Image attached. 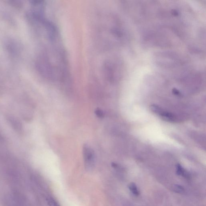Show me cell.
<instances>
[{"instance_id":"1","label":"cell","mask_w":206,"mask_h":206,"mask_svg":"<svg viewBox=\"0 0 206 206\" xmlns=\"http://www.w3.org/2000/svg\"><path fill=\"white\" fill-rule=\"evenodd\" d=\"M83 155L85 168L88 170H91L95 163L94 151L88 145L85 144L83 147Z\"/></svg>"},{"instance_id":"2","label":"cell","mask_w":206,"mask_h":206,"mask_svg":"<svg viewBox=\"0 0 206 206\" xmlns=\"http://www.w3.org/2000/svg\"><path fill=\"white\" fill-rule=\"evenodd\" d=\"M151 110L155 114L160 116L164 120L170 122H175L177 121L176 116L174 114L165 110L162 108L155 105H151Z\"/></svg>"},{"instance_id":"3","label":"cell","mask_w":206,"mask_h":206,"mask_svg":"<svg viewBox=\"0 0 206 206\" xmlns=\"http://www.w3.org/2000/svg\"><path fill=\"white\" fill-rule=\"evenodd\" d=\"M128 188L131 192L134 195L136 196H138L139 195V191H138L137 186L135 183H130L128 186Z\"/></svg>"},{"instance_id":"4","label":"cell","mask_w":206,"mask_h":206,"mask_svg":"<svg viewBox=\"0 0 206 206\" xmlns=\"http://www.w3.org/2000/svg\"><path fill=\"white\" fill-rule=\"evenodd\" d=\"M176 172L177 175H182V176H185L186 175V172L185 170L182 167L181 165L178 164L176 167Z\"/></svg>"},{"instance_id":"5","label":"cell","mask_w":206,"mask_h":206,"mask_svg":"<svg viewBox=\"0 0 206 206\" xmlns=\"http://www.w3.org/2000/svg\"><path fill=\"white\" fill-rule=\"evenodd\" d=\"M173 190L175 192L177 193H182L184 192V189L182 186H179L178 185H174V186L173 187Z\"/></svg>"},{"instance_id":"6","label":"cell","mask_w":206,"mask_h":206,"mask_svg":"<svg viewBox=\"0 0 206 206\" xmlns=\"http://www.w3.org/2000/svg\"><path fill=\"white\" fill-rule=\"evenodd\" d=\"M95 113L97 116L100 118H103L104 117V113H103V111L100 109H96L95 111Z\"/></svg>"}]
</instances>
